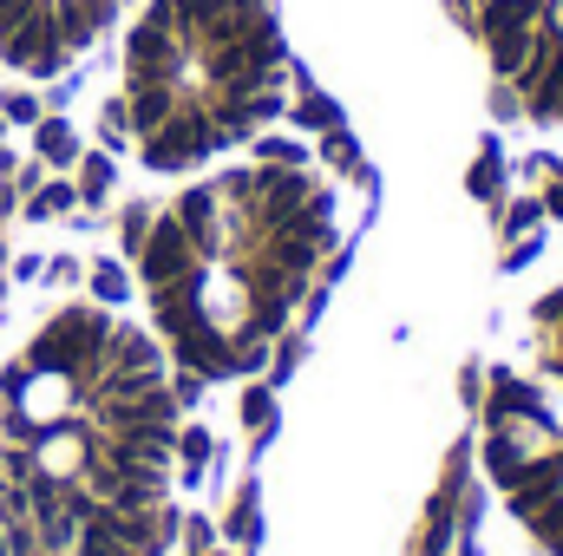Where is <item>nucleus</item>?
<instances>
[{
    "label": "nucleus",
    "instance_id": "nucleus-2",
    "mask_svg": "<svg viewBox=\"0 0 563 556\" xmlns=\"http://www.w3.org/2000/svg\"><path fill=\"white\" fill-rule=\"evenodd\" d=\"M361 190L308 144H250L177 177L164 203L125 210L151 334L184 387L256 380L347 256Z\"/></svg>",
    "mask_w": 563,
    "mask_h": 556
},
{
    "label": "nucleus",
    "instance_id": "nucleus-3",
    "mask_svg": "<svg viewBox=\"0 0 563 556\" xmlns=\"http://www.w3.org/2000/svg\"><path fill=\"white\" fill-rule=\"evenodd\" d=\"M295 112V46L282 0H139L125 26V99L112 144L151 177L210 170Z\"/></svg>",
    "mask_w": 563,
    "mask_h": 556
},
{
    "label": "nucleus",
    "instance_id": "nucleus-7",
    "mask_svg": "<svg viewBox=\"0 0 563 556\" xmlns=\"http://www.w3.org/2000/svg\"><path fill=\"white\" fill-rule=\"evenodd\" d=\"M7 119L33 125V119H40V99H33V92H7Z\"/></svg>",
    "mask_w": 563,
    "mask_h": 556
},
{
    "label": "nucleus",
    "instance_id": "nucleus-4",
    "mask_svg": "<svg viewBox=\"0 0 563 556\" xmlns=\"http://www.w3.org/2000/svg\"><path fill=\"white\" fill-rule=\"evenodd\" d=\"M478 485L525 556H563V230L505 281L478 360Z\"/></svg>",
    "mask_w": 563,
    "mask_h": 556
},
{
    "label": "nucleus",
    "instance_id": "nucleus-1",
    "mask_svg": "<svg viewBox=\"0 0 563 556\" xmlns=\"http://www.w3.org/2000/svg\"><path fill=\"white\" fill-rule=\"evenodd\" d=\"M119 301L59 308L0 367L7 556H164L177 531L184 387Z\"/></svg>",
    "mask_w": 563,
    "mask_h": 556
},
{
    "label": "nucleus",
    "instance_id": "nucleus-5",
    "mask_svg": "<svg viewBox=\"0 0 563 556\" xmlns=\"http://www.w3.org/2000/svg\"><path fill=\"white\" fill-rule=\"evenodd\" d=\"M498 119L563 151V0H459Z\"/></svg>",
    "mask_w": 563,
    "mask_h": 556
},
{
    "label": "nucleus",
    "instance_id": "nucleus-6",
    "mask_svg": "<svg viewBox=\"0 0 563 556\" xmlns=\"http://www.w3.org/2000/svg\"><path fill=\"white\" fill-rule=\"evenodd\" d=\"M40 151H46V157H73V132H66L59 119H46V125H40Z\"/></svg>",
    "mask_w": 563,
    "mask_h": 556
}]
</instances>
